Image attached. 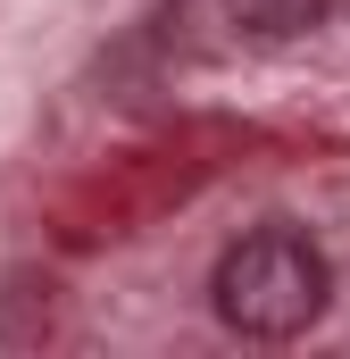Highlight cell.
I'll list each match as a JSON object with an SVG mask.
<instances>
[{
    "label": "cell",
    "mask_w": 350,
    "mask_h": 359,
    "mask_svg": "<svg viewBox=\"0 0 350 359\" xmlns=\"http://www.w3.org/2000/svg\"><path fill=\"white\" fill-rule=\"evenodd\" d=\"M334 301V268L300 226H251L209 276V309L242 343H300Z\"/></svg>",
    "instance_id": "cell-1"
},
{
    "label": "cell",
    "mask_w": 350,
    "mask_h": 359,
    "mask_svg": "<svg viewBox=\"0 0 350 359\" xmlns=\"http://www.w3.org/2000/svg\"><path fill=\"white\" fill-rule=\"evenodd\" d=\"M225 17L242 34H259V42H292V34H309L326 17V0H225Z\"/></svg>",
    "instance_id": "cell-2"
}]
</instances>
